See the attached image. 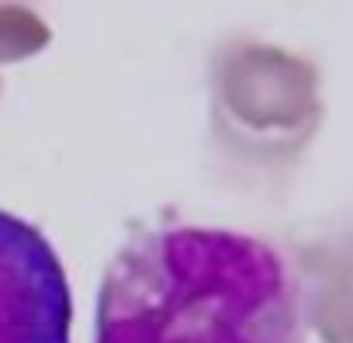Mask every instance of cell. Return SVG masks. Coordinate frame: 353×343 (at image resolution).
I'll use <instances>...</instances> for the list:
<instances>
[{
    "instance_id": "6da1fadb",
    "label": "cell",
    "mask_w": 353,
    "mask_h": 343,
    "mask_svg": "<svg viewBox=\"0 0 353 343\" xmlns=\"http://www.w3.org/2000/svg\"><path fill=\"white\" fill-rule=\"evenodd\" d=\"M308 284L281 246L215 226H156L111 260L94 343H305Z\"/></svg>"
},
{
    "instance_id": "7a4b0ae2",
    "label": "cell",
    "mask_w": 353,
    "mask_h": 343,
    "mask_svg": "<svg viewBox=\"0 0 353 343\" xmlns=\"http://www.w3.org/2000/svg\"><path fill=\"white\" fill-rule=\"evenodd\" d=\"M73 298L52 243L0 208V343H70Z\"/></svg>"
}]
</instances>
